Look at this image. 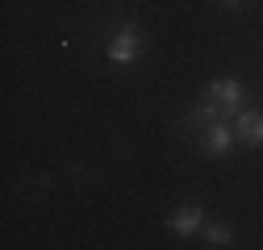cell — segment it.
Instances as JSON below:
<instances>
[{
    "mask_svg": "<svg viewBox=\"0 0 263 250\" xmlns=\"http://www.w3.org/2000/svg\"><path fill=\"white\" fill-rule=\"evenodd\" d=\"M105 54L109 62H117V67H129V62H138L146 54V38L138 34V25L134 21H121L109 29V38H105Z\"/></svg>",
    "mask_w": 263,
    "mask_h": 250,
    "instance_id": "1",
    "label": "cell"
},
{
    "mask_svg": "<svg viewBox=\"0 0 263 250\" xmlns=\"http://www.w3.org/2000/svg\"><path fill=\"white\" fill-rule=\"evenodd\" d=\"M196 134V146H201L209 159H226V154H234L238 146V134H234V121L230 117H217L209 125H201V130H192Z\"/></svg>",
    "mask_w": 263,
    "mask_h": 250,
    "instance_id": "2",
    "label": "cell"
},
{
    "mask_svg": "<svg viewBox=\"0 0 263 250\" xmlns=\"http://www.w3.org/2000/svg\"><path fill=\"white\" fill-rule=\"evenodd\" d=\"M205 96H209L226 117H234L238 109H247V88H242L238 79H230V75H226V79H213V84L205 88Z\"/></svg>",
    "mask_w": 263,
    "mask_h": 250,
    "instance_id": "3",
    "label": "cell"
},
{
    "mask_svg": "<svg viewBox=\"0 0 263 250\" xmlns=\"http://www.w3.org/2000/svg\"><path fill=\"white\" fill-rule=\"evenodd\" d=\"M234 134H238V146H251V150H263V109H238L234 117Z\"/></svg>",
    "mask_w": 263,
    "mask_h": 250,
    "instance_id": "4",
    "label": "cell"
},
{
    "mask_svg": "<svg viewBox=\"0 0 263 250\" xmlns=\"http://www.w3.org/2000/svg\"><path fill=\"white\" fill-rule=\"evenodd\" d=\"M201 225H205V209H201V204H180V209L167 217V230L180 234V238L201 234Z\"/></svg>",
    "mask_w": 263,
    "mask_h": 250,
    "instance_id": "5",
    "label": "cell"
},
{
    "mask_svg": "<svg viewBox=\"0 0 263 250\" xmlns=\"http://www.w3.org/2000/svg\"><path fill=\"white\" fill-rule=\"evenodd\" d=\"M201 238H205V246H230L234 242V230L221 225V221H209V225H201Z\"/></svg>",
    "mask_w": 263,
    "mask_h": 250,
    "instance_id": "6",
    "label": "cell"
},
{
    "mask_svg": "<svg viewBox=\"0 0 263 250\" xmlns=\"http://www.w3.org/2000/svg\"><path fill=\"white\" fill-rule=\"evenodd\" d=\"M221 5H226V9H238V5H242V0H221Z\"/></svg>",
    "mask_w": 263,
    "mask_h": 250,
    "instance_id": "7",
    "label": "cell"
}]
</instances>
